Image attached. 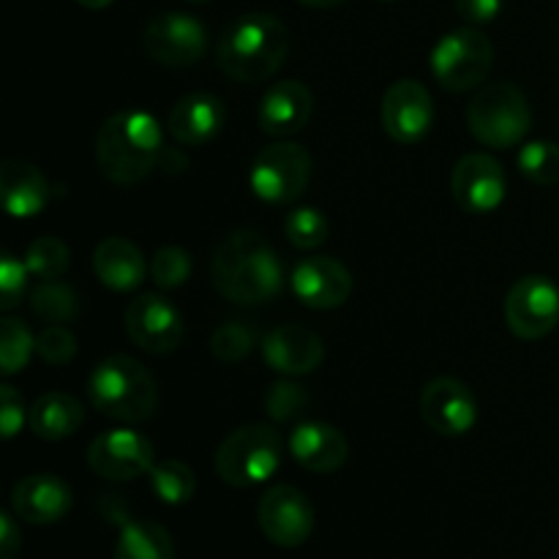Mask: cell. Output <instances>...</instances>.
I'll list each match as a JSON object with an SVG mask.
<instances>
[{
	"label": "cell",
	"mask_w": 559,
	"mask_h": 559,
	"mask_svg": "<svg viewBox=\"0 0 559 559\" xmlns=\"http://www.w3.org/2000/svg\"><path fill=\"white\" fill-rule=\"evenodd\" d=\"M87 399L93 409L118 424H142L158 407L156 380L140 360L109 355L87 377Z\"/></svg>",
	"instance_id": "cell-4"
},
{
	"label": "cell",
	"mask_w": 559,
	"mask_h": 559,
	"mask_svg": "<svg viewBox=\"0 0 559 559\" xmlns=\"http://www.w3.org/2000/svg\"><path fill=\"white\" fill-rule=\"evenodd\" d=\"M22 549V533L9 511L0 513V559H16Z\"/></svg>",
	"instance_id": "cell-40"
},
{
	"label": "cell",
	"mask_w": 559,
	"mask_h": 559,
	"mask_svg": "<svg viewBox=\"0 0 559 559\" xmlns=\"http://www.w3.org/2000/svg\"><path fill=\"white\" fill-rule=\"evenodd\" d=\"M126 333L151 355H169L183 344L186 325L178 306L164 295L145 293L126 306Z\"/></svg>",
	"instance_id": "cell-13"
},
{
	"label": "cell",
	"mask_w": 559,
	"mask_h": 559,
	"mask_svg": "<svg viewBox=\"0 0 559 559\" xmlns=\"http://www.w3.org/2000/svg\"><path fill=\"white\" fill-rule=\"evenodd\" d=\"M74 506V495L66 480L52 473H36L16 480L11 491V511L20 522L44 527V524H58L66 519Z\"/></svg>",
	"instance_id": "cell-18"
},
{
	"label": "cell",
	"mask_w": 559,
	"mask_h": 559,
	"mask_svg": "<svg viewBox=\"0 0 559 559\" xmlns=\"http://www.w3.org/2000/svg\"><path fill=\"white\" fill-rule=\"evenodd\" d=\"M382 129L399 145H415L435 126V102L418 80H399L382 96Z\"/></svg>",
	"instance_id": "cell-15"
},
{
	"label": "cell",
	"mask_w": 559,
	"mask_h": 559,
	"mask_svg": "<svg viewBox=\"0 0 559 559\" xmlns=\"http://www.w3.org/2000/svg\"><path fill=\"white\" fill-rule=\"evenodd\" d=\"M36 355L49 366H66L76 355V336L69 325H47L36 336Z\"/></svg>",
	"instance_id": "cell-36"
},
{
	"label": "cell",
	"mask_w": 559,
	"mask_h": 559,
	"mask_svg": "<svg viewBox=\"0 0 559 559\" xmlns=\"http://www.w3.org/2000/svg\"><path fill=\"white\" fill-rule=\"evenodd\" d=\"M519 169L524 178L538 186L559 183V145L549 140H535L519 151Z\"/></svg>",
	"instance_id": "cell-32"
},
{
	"label": "cell",
	"mask_w": 559,
	"mask_h": 559,
	"mask_svg": "<svg viewBox=\"0 0 559 559\" xmlns=\"http://www.w3.org/2000/svg\"><path fill=\"white\" fill-rule=\"evenodd\" d=\"M257 522L273 546L298 549L314 533V506L289 484L271 486L257 506Z\"/></svg>",
	"instance_id": "cell-11"
},
{
	"label": "cell",
	"mask_w": 559,
	"mask_h": 559,
	"mask_svg": "<svg viewBox=\"0 0 559 559\" xmlns=\"http://www.w3.org/2000/svg\"><path fill=\"white\" fill-rule=\"evenodd\" d=\"M311 180V156L298 142L278 140L257 153L249 186L257 200L267 205H287L306 191Z\"/></svg>",
	"instance_id": "cell-8"
},
{
	"label": "cell",
	"mask_w": 559,
	"mask_h": 559,
	"mask_svg": "<svg viewBox=\"0 0 559 559\" xmlns=\"http://www.w3.org/2000/svg\"><path fill=\"white\" fill-rule=\"evenodd\" d=\"M186 3H194V5H202V3H211V0H186Z\"/></svg>",
	"instance_id": "cell-43"
},
{
	"label": "cell",
	"mask_w": 559,
	"mask_h": 559,
	"mask_svg": "<svg viewBox=\"0 0 559 559\" xmlns=\"http://www.w3.org/2000/svg\"><path fill=\"white\" fill-rule=\"evenodd\" d=\"M506 173L489 153H467L451 173V191L459 207L475 216L497 211L506 200Z\"/></svg>",
	"instance_id": "cell-16"
},
{
	"label": "cell",
	"mask_w": 559,
	"mask_h": 559,
	"mask_svg": "<svg viewBox=\"0 0 559 559\" xmlns=\"http://www.w3.org/2000/svg\"><path fill=\"white\" fill-rule=\"evenodd\" d=\"M27 413L31 409H25V402L16 393V388L9 385V382L0 385V429H3L5 440H14L20 435L27 420Z\"/></svg>",
	"instance_id": "cell-38"
},
{
	"label": "cell",
	"mask_w": 559,
	"mask_h": 559,
	"mask_svg": "<svg viewBox=\"0 0 559 559\" xmlns=\"http://www.w3.org/2000/svg\"><path fill=\"white\" fill-rule=\"evenodd\" d=\"M151 489L164 506H186L197 491V475L180 459H164V462L153 464L151 473Z\"/></svg>",
	"instance_id": "cell-27"
},
{
	"label": "cell",
	"mask_w": 559,
	"mask_h": 559,
	"mask_svg": "<svg viewBox=\"0 0 559 559\" xmlns=\"http://www.w3.org/2000/svg\"><path fill=\"white\" fill-rule=\"evenodd\" d=\"M162 151V126L145 109L109 115L96 136V164L115 186L142 183L158 164Z\"/></svg>",
	"instance_id": "cell-2"
},
{
	"label": "cell",
	"mask_w": 559,
	"mask_h": 559,
	"mask_svg": "<svg viewBox=\"0 0 559 559\" xmlns=\"http://www.w3.org/2000/svg\"><path fill=\"white\" fill-rule=\"evenodd\" d=\"M27 424L38 440L60 442L66 437L76 435L85 424V404L76 396L63 391H49L33 402L27 413Z\"/></svg>",
	"instance_id": "cell-25"
},
{
	"label": "cell",
	"mask_w": 559,
	"mask_h": 559,
	"mask_svg": "<svg viewBox=\"0 0 559 559\" xmlns=\"http://www.w3.org/2000/svg\"><path fill=\"white\" fill-rule=\"evenodd\" d=\"M262 358L276 374L304 377L320 369L325 360V344L311 328L278 325L262 338Z\"/></svg>",
	"instance_id": "cell-19"
},
{
	"label": "cell",
	"mask_w": 559,
	"mask_h": 559,
	"mask_svg": "<svg viewBox=\"0 0 559 559\" xmlns=\"http://www.w3.org/2000/svg\"><path fill=\"white\" fill-rule=\"evenodd\" d=\"M298 3L309 5V9H333V5L344 3V0H298Z\"/></svg>",
	"instance_id": "cell-42"
},
{
	"label": "cell",
	"mask_w": 559,
	"mask_h": 559,
	"mask_svg": "<svg viewBox=\"0 0 559 559\" xmlns=\"http://www.w3.org/2000/svg\"><path fill=\"white\" fill-rule=\"evenodd\" d=\"M309 393L298 385V382L278 380L267 388L265 393V413L271 415L278 424H287V420H295L306 407H309Z\"/></svg>",
	"instance_id": "cell-35"
},
{
	"label": "cell",
	"mask_w": 559,
	"mask_h": 559,
	"mask_svg": "<svg viewBox=\"0 0 559 559\" xmlns=\"http://www.w3.org/2000/svg\"><path fill=\"white\" fill-rule=\"evenodd\" d=\"M289 287L295 298L309 309H338L353 295V273L333 257H309L298 262Z\"/></svg>",
	"instance_id": "cell-17"
},
{
	"label": "cell",
	"mask_w": 559,
	"mask_h": 559,
	"mask_svg": "<svg viewBox=\"0 0 559 559\" xmlns=\"http://www.w3.org/2000/svg\"><path fill=\"white\" fill-rule=\"evenodd\" d=\"M257 344L254 328L246 325V322H224L213 331L211 336V353L213 358L222 360V364L235 366L240 360H246L251 355Z\"/></svg>",
	"instance_id": "cell-33"
},
{
	"label": "cell",
	"mask_w": 559,
	"mask_h": 559,
	"mask_svg": "<svg viewBox=\"0 0 559 559\" xmlns=\"http://www.w3.org/2000/svg\"><path fill=\"white\" fill-rule=\"evenodd\" d=\"M284 235H287L289 243L300 251H314L331 235V222H328L325 213L320 207H295L293 213H287L284 218Z\"/></svg>",
	"instance_id": "cell-30"
},
{
	"label": "cell",
	"mask_w": 559,
	"mask_h": 559,
	"mask_svg": "<svg viewBox=\"0 0 559 559\" xmlns=\"http://www.w3.org/2000/svg\"><path fill=\"white\" fill-rule=\"evenodd\" d=\"M142 47L147 58L167 69H189L207 49V31L197 16L183 11H164L145 25Z\"/></svg>",
	"instance_id": "cell-9"
},
{
	"label": "cell",
	"mask_w": 559,
	"mask_h": 559,
	"mask_svg": "<svg viewBox=\"0 0 559 559\" xmlns=\"http://www.w3.org/2000/svg\"><path fill=\"white\" fill-rule=\"evenodd\" d=\"M506 322L524 342L546 338L559 325V287L549 276H524L506 298Z\"/></svg>",
	"instance_id": "cell-10"
},
{
	"label": "cell",
	"mask_w": 559,
	"mask_h": 559,
	"mask_svg": "<svg viewBox=\"0 0 559 559\" xmlns=\"http://www.w3.org/2000/svg\"><path fill=\"white\" fill-rule=\"evenodd\" d=\"M115 559H175L173 535L151 519H134L120 530Z\"/></svg>",
	"instance_id": "cell-26"
},
{
	"label": "cell",
	"mask_w": 559,
	"mask_h": 559,
	"mask_svg": "<svg viewBox=\"0 0 559 559\" xmlns=\"http://www.w3.org/2000/svg\"><path fill=\"white\" fill-rule=\"evenodd\" d=\"M467 126L480 145L516 147L533 126L527 96L513 82H489L469 102Z\"/></svg>",
	"instance_id": "cell-6"
},
{
	"label": "cell",
	"mask_w": 559,
	"mask_h": 559,
	"mask_svg": "<svg viewBox=\"0 0 559 559\" xmlns=\"http://www.w3.org/2000/svg\"><path fill=\"white\" fill-rule=\"evenodd\" d=\"M93 271L104 287L115 293H131L145 282L147 262L140 246L120 235H109L93 251Z\"/></svg>",
	"instance_id": "cell-23"
},
{
	"label": "cell",
	"mask_w": 559,
	"mask_h": 559,
	"mask_svg": "<svg viewBox=\"0 0 559 559\" xmlns=\"http://www.w3.org/2000/svg\"><path fill=\"white\" fill-rule=\"evenodd\" d=\"M495 63V47L489 36L475 25L456 27L445 33L431 49V74L440 82V87L451 93H467L480 87L489 76Z\"/></svg>",
	"instance_id": "cell-7"
},
{
	"label": "cell",
	"mask_w": 559,
	"mask_h": 559,
	"mask_svg": "<svg viewBox=\"0 0 559 559\" xmlns=\"http://www.w3.org/2000/svg\"><path fill=\"white\" fill-rule=\"evenodd\" d=\"M0 200L9 216L31 218L44 211L49 200V180L38 167L22 158H5L0 164Z\"/></svg>",
	"instance_id": "cell-24"
},
{
	"label": "cell",
	"mask_w": 559,
	"mask_h": 559,
	"mask_svg": "<svg viewBox=\"0 0 559 559\" xmlns=\"http://www.w3.org/2000/svg\"><path fill=\"white\" fill-rule=\"evenodd\" d=\"M311 112H314V96L300 80L273 82L260 102V129L267 136L287 140L309 126Z\"/></svg>",
	"instance_id": "cell-20"
},
{
	"label": "cell",
	"mask_w": 559,
	"mask_h": 559,
	"mask_svg": "<svg viewBox=\"0 0 559 559\" xmlns=\"http://www.w3.org/2000/svg\"><path fill=\"white\" fill-rule=\"evenodd\" d=\"M151 276L158 289H178L189 282L191 276V257L180 246H162L153 254Z\"/></svg>",
	"instance_id": "cell-34"
},
{
	"label": "cell",
	"mask_w": 559,
	"mask_h": 559,
	"mask_svg": "<svg viewBox=\"0 0 559 559\" xmlns=\"http://www.w3.org/2000/svg\"><path fill=\"white\" fill-rule=\"evenodd\" d=\"M167 129L183 147H202L224 129V104L213 93L197 91L178 98L169 109Z\"/></svg>",
	"instance_id": "cell-22"
},
{
	"label": "cell",
	"mask_w": 559,
	"mask_h": 559,
	"mask_svg": "<svg viewBox=\"0 0 559 559\" xmlns=\"http://www.w3.org/2000/svg\"><path fill=\"white\" fill-rule=\"evenodd\" d=\"M71 251L66 246V240L55 238V235H41V238L33 240L25 251V265L41 282H52L60 278L69 271Z\"/></svg>",
	"instance_id": "cell-31"
},
{
	"label": "cell",
	"mask_w": 559,
	"mask_h": 559,
	"mask_svg": "<svg viewBox=\"0 0 559 559\" xmlns=\"http://www.w3.org/2000/svg\"><path fill=\"white\" fill-rule=\"evenodd\" d=\"M506 0H456V14L462 16L467 25H486V22L497 20Z\"/></svg>",
	"instance_id": "cell-39"
},
{
	"label": "cell",
	"mask_w": 559,
	"mask_h": 559,
	"mask_svg": "<svg viewBox=\"0 0 559 559\" xmlns=\"http://www.w3.org/2000/svg\"><path fill=\"white\" fill-rule=\"evenodd\" d=\"M36 353V336L22 320L5 317L0 325V371L5 377L16 374L31 364V355Z\"/></svg>",
	"instance_id": "cell-29"
},
{
	"label": "cell",
	"mask_w": 559,
	"mask_h": 559,
	"mask_svg": "<svg viewBox=\"0 0 559 559\" xmlns=\"http://www.w3.org/2000/svg\"><path fill=\"white\" fill-rule=\"evenodd\" d=\"M27 265L25 260H16L14 254L5 251L3 260H0V309L11 311L20 306L22 295H25L27 284Z\"/></svg>",
	"instance_id": "cell-37"
},
{
	"label": "cell",
	"mask_w": 559,
	"mask_h": 559,
	"mask_svg": "<svg viewBox=\"0 0 559 559\" xmlns=\"http://www.w3.org/2000/svg\"><path fill=\"white\" fill-rule=\"evenodd\" d=\"M284 459V442L267 424L238 426L224 437L216 451V473L233 489H251L278 473Z\"/></svg>",
	"instance_id": "cell-5"
},
{
	"label": "cell",
	"mask_w": 559,
	"mask_h": 559,
	"mask_svg": "<svg viewBox=\"0 0 559 559\" xmlns=\"http://www.w3.org/2000/svg\"><path fill=\"white\" fill-rule=\"evenodd\" d=\"M426 426L442 437H462L478 424V399L456 377H435L420 393Z\"/></svg>",
	"instance_id": "cell-14"
},
{
	"label": "cell",
	"mask_w": 559,
	"mask_h": 559,
	"mask_svg": "<svg viewBox=\"0 0 559 559\" xmlns=\"http://www.w3.org/2000/svg\"><path fill=\"white\" fill-rule=\"evenodd\" d=\"M82 9H91V11H104L115 3V0H76Z\"/></svg>",
	"instance_id": "cell-41"
},
{
	"label": "cell",
	"mask_w": 559,
	"mask_h": 559,
	"mask_svg": "<svg viewBox=\"0 0 559 559\" xmlns=\"http://www.w3.org/2000/svg\"><path fill=\"white\" fill-rule=\"evenodd\" d=\"M289 52V31L278 16L251 11L224 31L216 49V63L233 82L254 85L282 69Z\"/></svg>",
	"instance_id": "cell-3"
},
{
	"label": "cell",
	"mask_w": 559,
	"mask_h": 559,
	"mask_svg": "<svg viewBox=\"0 0 559 559\" xmlns=\"http://www.w3.org/2000/svg\"><path fill=\"white\" fill-rule=\"evenodd\" d=\"M156 464V448L145 435L131 429H109L87 448V467L104 480H134Z\"/></svg>",
	"instance_id": "cell-12"
},
{
	"label": "cell",
	"mask_w": 559,
	"mask_h": 559,
	"mask_svg": "<svg viewBox=\"0 0 559 559\" xmlns=\"http://www.w3.org/2000/svg\"><path fill=\"white\" fill-rule=\"evenodd\" d=\"M31 309L38 320L49 322V325H66L80 314V298H76L74 287L58 282H41L31 293Z\"/></svg>",
	"instance_id": "cell-28"
},
{
	"label": "cell",
	"mask_w": 559,
	"mask_h": 559,
	"mask_svg": "<svg viewBox=\"0 0 559 559\" xmlns=\"http://www.w3.org/2000/svg\"><path fill=\"white\" fill-rule=\"evenodd\" d=\"M287 451L304 469L317 475H331L342 469L349 459V442L336 426L322 420H306L295 426L287 440Z\"/></svg>",
	"instance_id": "cell-21"
},
{
	"label": "cell",
	"mask_w": 559,
	"mask_h": 559,
	"mask_svg": "<svg viewBox=\"0 0 559 559\" xmlns=\"http://www.w3.org/2000/svg\"><path fill=\"white\" fill-rule=\"evenodd\" d=\"M213 287L240 306L267 304L282 293V260L265 238L251 229H235L218 243L211 260Z\"/></svg>",
	"instance_id": "cell-1"
}]
</instances>
